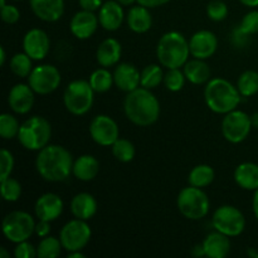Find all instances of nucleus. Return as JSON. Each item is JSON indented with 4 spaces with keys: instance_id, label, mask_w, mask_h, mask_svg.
<instances>
[{
    "instance_id": "54",
    "label": "nucleus",
    "mask_w": 258,
    "mask_h": 258,
    "mask_svg": "<svg viewBox=\"0 0 258 258\" xmlns=\"http://www.w3.org/2000/svg\"><path fill=\"white\" fill-rule=\"evenodd\" d=\"M249 254H251V256H253V257L258 258V252H254V251H249Z\"/></svg>"
},
{
    "instance_id": "12",
    "label": "nucleus",
    "mask_w": 258,
    "mask_h": 258,
    "mask_svg": "<svg viewBox=\"0 0 258 258\" xmlns=\"http://www.w3.org/2000/svg\"><path fill=\"white\" fill-rule=\"evenodd\" d=\"M62 82L59 70L53 64H39L33 68L28 77V83L38 95H49L53 93Z\"/></svg>"
},
{
    "instance_id": "49",
    "label": "nucleus",
    "mask_w": 258,
    "mask_h": 258,
    "mask_svg": "<svg viewBox=\"0 0 258 258\" xmlns=\"http://www.w3.org/2000/svg\"><path fill=\"white\" fill-rule=\"evenodd\" d=\"M239 2L248 8H257L258 7V0H239Z\"/></svg>"
},
{
    "instance_id": "24",
    "label": "nucleus",
    "mask_w": 258,
    "mask_h": 258,
    "mask_svg": "<svg viewBox=\"0 0 258 258\" xmlns=\"http://www.w3.org/2000/svg\"><path fill=\"white\" fill-rule=\"evenodd\" d=\"M71 212L75 218L90 221L97 213V201L92 194L86 191L76 194L71 201Z\"/></svg>"
},
{
    "instance_id": "50",
    "label": "nucleus",
    "mask_w": 258,
    "mask_h": 258,
    "mask_svg": "<svg viewBox=\"0 0 258 258\" xmlns=\"http://www.w3.org/2000/svg\"><path fill=\"white\" fill-rule=\"evenodd\" d=\"M5 60H7V53H5V48L0 47V64L4 66Z\"/></svg>"
},
{
    "instance_id": "17",
    "label": "nucleus",
    "mask_w": 258,
    "mask_h": 258,
    "mask_svg": "<svg viewBox=\"0 0 258 258\" xmlns=\"http://www.w3.org/2000/svg\"><path fill=\"white\" fill-rule=\"evenodd\" d=\"M98 24H100V20H98V15H96L95 12H88V10L82 9L73 15L70 23V29L71 33L77 39L85 40L95 34Z\"/></svg>"
},
{
    "instance_id": "43",
    "label": "nucleus",
    "mask_w": 258,
    "mask_h": 258,
    "mask_svg": "<svg viewBox=\"0 0 258 258\" xmlns=\"http://www.w3.org/2000/svg\"><path fill=\"white\" fill-rule=\"evenodd\" d=\"M2 19L7 24H15L20 19V10L15 5L7 4L2 8Z\"/></svg>"
},
{
    "instance_id": "25",
    "label": "nucleus",
    "mask_w": 258,
    "mask_h": 258,
    "mask_svg": "<svg viewBox=\"0 0 258 258\" xmlns=\"http://www.w3.org/2000/svg\"><path fill=\"white\" fill-rule=\"evenodd\" d=\"M126 22H127L130 30H133L134 33H138V34H143V33L149 32L151 29L153 17H151L149 8L138 4L127 12Z\"/></svg>"
},
{
    "instance_id": "52",
    "label": "nucleus",
    "mask_w": 258,
    "mask_h": 258,
    "mask_svg": "<svg viewBox=\"0 0 258 258\" xmlns=\"http://www.w3.org/2000/svg\"><path fill=\"white\" fill-rule=\"evenodd\" d=\"M251 121H252V126L254 128H258V112H254L253 115L251 116Z\"/></svg>"
},
{
    "instance_id": "20",
    "label": "nucleus",
    "mask_w": 258,
    "mask_h": 258,
    "mask_svg": "<svg viewBox=\"0 0 258 258\" xmlns=\"http://www.w3.org/2000/svg\"><path fill=\"white\" fill-rule=\"evenodd\" d=\"M98 20H100V25L105 30H108V32L117 30L125 20V12H123L122 5L117 0L105 2L98 10Z\"/></svg>"
},
{
    "instance_id": "41",
    "label": "nucleus",
    "mask_w": 258,
    "mask_h": 258,
    "mask_svg": "<svg viewBox=\"0 0 258 258\" xmlns=\"http://www.w3.org/2000/svg\"><path fill=\"white\" fill-rule=\"evenodd\" d=\"M238 30L244 35L257 34L258 33V10H251L247 13L239 24Z\"/></svg>"
},
{
    "instance_id": "4",
    "label": "nucleus",
    "mask_w": 258,
    "mask_h": 258,
    "mask_svg": "<svg viewBox=\"0 0 258 258\" xmlns=\"http://www.w3.org/2000/svg\"><path fill=\"white\" fill-rule=\"evenodd\" d=\"M189 55V42L181 33L175 30L165 33L156 45V57L166 70L181 68L188 62Z\"/></svg>"
},
{
    "instance_id": "42",
    "label": "nucleus",
    "mask_w": 258,
    "mask_h": 258,
    "mask_svg": "<svg viewBox=\"0 0 258 258\" xmlns=\"http://www.w3.org/2000/svg\"><path fill=\"white\" fill-rule=\"evenodd\" d=\"M15 258H35L37 254V247L33 246L29 241H23L17 243L14 248Z\"/></svg>"
},
{
    "instance_id": "19",
    "label": "nucleus",
    "mask_w": 258,
    "mask_h": 258,
    "mask_svg": "<svg viewBox=\"0 0 258 258\" xmlns=\"http://www.w3.org/2000/svg\"><path fill=\"white\" fill-rule=\"evenodd\" d=\"M113 82L122 92H131L141 86V72L131 63H120L113 71Z\"/></svg>"
},
{
    "instance_id": "10",
    "label": "nucleus",
    "mask_w": 258,
    "mask_h": 258,
    "mask_svg": "<svg viewBox=\"0 0 258 258\" xmlns=\"http://www.w3.org/2000/svg\"><path fill=\"white\" fill-rule=\"evenodd\" d=\"M252 127L251 116L237 108L226 113L222 120V135L231 144H239L246 140Z\"/></svg>"
},
{
    "instance_id": "34",
    "label": "nucleus",
    "mask_w": 258,
    "mask_h": 258,
    "mask_svg": "<svg viewBox=\"0 0 258 258\" xmlns=\"http://www.w3.org/2000/svg\"><path fill=\"white\" fill-rule=\"evenodd\" d=\"M33 68V59L25 52L17 53L10 59V70L17 77L28 78Z\"/></svg>"
},
{
    "instance_id": "31",
    "label": "nucleus",
    "mask_w": 258,
    "mask_h": 258,
    "mask_svg": "<svg viewBox=\"0 0 258 258\" xmlns=\"http://www.w3.org/2000/svg\"><path fill=\"white\" fill-rule=\"evenodd\" d=\"M164 73L161 64H149L141 71V87L154 90L164 82Z\"/></svg>"
},
{
    "instance_id": "39",
    "label": "nucleus",
    "mask_w": 258,
    "mask_h": 258,
    "mask_svg": "<svg viewBox=\"0 0 258 258\" xmlns=\"http://www.w3.org/2000/svg\"><path fill=\"white\" fill-rule=\"evenodd\" d=\"M207 15L213 22H222L228 17V7L222 0H212L207 5Z\"/></svg>"
},
{
    "instance_id": "47",
    "label": "nucleus",
    "mask_w": 258,
    "mask_h": 258,
    "mask_svg": "<svg viewBox=\"0 0 258 258\" xmlns=\"http://www.w3.org/2000/svg\"><path fill=\"white\" fill-rule=\"evenodd\" d=\"M252 209H253V214L258 221V189L254 190L253 199H252Z\"/></svg>"
},
{
    "instance_id": "51",
    "label": "nucleus",
    "mask_w": 258,
    "mask_h": 258,
    "mask_svg": "<svg viewBox=\"0 0 258 258\" xmlns=\"http://www.w3.org/2000/svg\"><path fill=\"white\" fill-rule=\"evenodd\" d=\"M118 3H120L122 7H130V5L135 4V3H138V0H117Z\"/></svg>"
},
{
    "instance_id": "18",
    "label": "nucleus",
    "mask_w": 258,
    "mask_h": 258,
    "mask_svg": "<svg viewBox=\"0 0 258 258\" xmlns=\"http://www.w3.org/2000/svg\"><path fill=\"white\" fill-rule=\"evenodd\" d=\"M38 219L54 222L63 213V201L58 194L45 193L37 199L34 206Z\"/></svg>"
},
{
    "instance_id": "44",
    "label": "nucleus",
    "mask_w": 258,
    "mask_h": 258,
    "mask_svg": "<svg viewBox=\"0 0 258 258\" xmlns=\"http://www.w3.org/2000/svg\"><path fill=\"white\" fill-rule=\"evenodd\" d=\"M50 223L52 222L43 221V219H39V221L35 223V231L34 233L37 234L39 238H44V237L49 236L50 233Z\"/></svg>"
},
{
    "instance_id": "16",
    "label": "nucleus",
    "mask_w": 258,
    "mask_h": 258,
    "mask_svg": "<svg viewBox=\"0 0 258 258\" xmlns=\"http://www.w3.org/2000/svg\"><path fill=\"white\" fill-rule=\"evenodd\" d=\"M34 95L35 92L30 87L29 83L28 85H25V83H17L9 91L8 103H9L13 112L18 113V115H25V113L30 112V110L34 106Z\"/></svg>"
},
{
    "instance_id": "8",
    "label": "nucleus",
    "mask_w": 258,
    "mask_h": 258,
    "mask_svg": "<svg viewBox=\"0 0 258 258\" xmlns=\"http://www.w3.org/2000/svg\"><path fill=\"white\" fill-rule=\"evenodd\" d=\"M2 231L8 241L17 244L28 241L34 234L35 221L28 212L13 211L3 219Z\"/></svg>"
},
{
    "instance_id": "36",
    "label": "nucleus",
    "mask_w": 258,
    "mask_h": 258,
    "mask_svg": "<svg viewBox=\"0 0 258 258\" xmlns=\"http://www.w3.org/2000/svg\"><path fill=\"white\" fill-rule=\"evenodd\" d=\"M19 128L20 123L17 117L7 112L0 116V136L4 140H12V139L18 138Z\"/></svg>"
},
{
    "instance_id": "6",
    "label": "nucleus",
    "mask_w": 258,
    "mask_h": 258,
    "mask_svg": "<svg viewBox=\"0 0 258 258\" xmlns=\"http://www.w3.org/2000/svg\"><path fill=\"white\" fill-rule=\"evenodd\" d=\"M93 102L95 91L88 81L75 80L68 83L63 93V103L68 112L75 116H83L92 108Z\"/></svg>"
},
{
    "instance_id": "56",
    "label": "nucleus",
    "mask_w": 258,
    "mask_h": 258,
    "mask_svg": "<svg viewBox=\"0 0 258 258\" xmlns=\"http://www.w3.org/2000/svg\"><path fill=\"white\" fill-rule=\"evenodd\" d=\"M14 2H20V0H14Z\"/></svg>"
},
{
    "instance_id": "21",
    "label": "nucleus",
    "mask_w": 258,
    "mask_h": 258,
    "mask_svg": "<svg viewBox=\"0 0 258 258\" xmlns=\"http://www.w3.org/2000/svg\"><path fill=\"white\" fill-rule=\"evenodd\" d=\"M30 8L38 19L54 23L64 14V0H30Z\"/></svg>"
},
{
    "instance_id": "45",
    "label": "nucleus",
    "mask_w": 258,
    "mask_h": 258,
    "mask_svg": "<svg viewBox=\"0 0 258 258\" xmlns=\"http://www.w3.org/2000/svg\"><path fill=\"white\" fill-rule=\"evenodd\" d=\"M78 3H80V7L83 10H88V12L100 10V8L103 4L102 0H78Z\"/></svg>"
},
{
    "instance_id": "3",
    "label": "nucleus",
    "mask_w": 258,
    "mask_h": 258,
    "mask_svg": "<svg viewBox=\"0 0 258 258\" xmlns=\"http://www.w3.org/2000/svg\"><path fill=\"white\" fill-rule=\"evenodd\" d=\"M204 100L207 106L214 113L226 115L236 110L241 103L242 95L237 86H233L224 78H211L204 88Z\"/></svg>"
},
{
    "instance_id": "2",
    "label": "nucleus",
    "mask_w": 258,
    "mask_h": 258,
    "mask_svg": "<svg viewBox=\"0 0 258 258\" xmlns=\"http://www.w3.org/2000/svg\"><path fill=\"white\" fill-rule=\"evenodd\" d=\"M123 111L127 120L134 125L146 127L158 121L160 116V102L151 90L140 86L126 95Z\"/></svg>"
},
{
    "instance_id": "9",
    "label": "nucleus",
    "mask_w": 258,
    "mask_h": 258,
    "mask_svg": "<svg viewBox=\"0 0 258 258\" xmlns=\"http://www.w3.org/2000/svg\"><path fill=\"white\" fill-rule=\"evenodd\" d=\"M212 226L214 231L221 232L232 238L243 233L246 228V218L237 207L221 206L214 211Z\"/></svg>"
},
{
    "instance_id": "46",
    "label": "nucleus",
    "mask_w": 258,
    "mask_h": 258,
    "mask_svg": "<svg viewBox=\"0 0 258 258\" xmlns=\"http://www.w3.org/2000/svg\"><path fill=\"white\" fill-rule=\"evenodd\" d=\"M169 2H170V0H138V4L151 9V8H158L164 4H168Z\"/></svg>"
},
{
    "instance_id": "7",
    "label": "nucleus",
    "mask_w": 258,
    "mask_h": 258,
    "mask_svg": "<svg viewBox=\"0 0 258 258\" xmlns=\"http://www.w3.org/2000/svg\"><path fill=\"white\" fill-rule=\"evenodd\" d=\"M176 207L181 216L186 219L199 221L209 213L211 202L203 189L189 185L179 191Z\"/></svg>"
},
{
    "instance_id": "32",
    "label": "nucleus",
    "mask_w": 258,
    "mask_h": 258,
    "mask_svg": "<svg viewBox=\"0 0 258 258\" xmlns=\"http://www.w3.org/2000/svg\"><path fill=\"white\" fill-rule=\"evenodd\" d=\"M237 88L243 97H251L258 93V72L244 71L237 80Z\"/></svg>"
},
{
    "instance_id": "26",
    "label": "nucleus",
    "mask_w": 258,
    "mask_h": 258,
    "mask_svg": "<svg viewBox=\"0 0 258 258\" xmlns=\"http://www.w3.org/2000/svg\"><path fill=\"white\" fill-rule=\"evenodd\" d=\"M100 173V163L92 155H81L73 161L72 174L81 181H91Z\"/></svg>"
},
{
    "instance_id": "48",
    "label": "nucleus",
    "mask_w": 258,
    "mask_h": 258,
    "mask_svg": "<svg viewBox=\"0 0 258 258\" xmlns=\"http://www.w3.org/2000/svg\"><path fill=\"white\" fill-rule=\"evenodd\" d=\"M67 257L68 258H85L86 254L83 253L82 251H72V252H68Z\"/></svg>"
},
{
    "instance_id": "5",
    "label": "nucleus",
    "mask_w": 258,
    "mask_h": 258,
    "mask_svg": "<svg viewBox=\"0 0 258 258\" xmlns=\"http://www.w3.org/2000/svg\"><path fill=\"white\" fill-rule=\"evenodd\" d=\"M52 138V125L43 116H32L20 125L18 140L29 151H39L49 145Z\"/></svg>"
},
{
    "instance_id": "30",
    "label": "nucleus",
    "mask_w": 258,
    "mask_h": 258,
    "mask_svg": "<svg viewBox=\"0 0 258 258\" xmlns=\"http://www.w3.org/2000/svg\"><path fill=\"white\" fill-rule=\"evenodd\" d=\"M88 82H90L93 91L97 93L107 92V91L111 90L112 85H115V82H113V73H111L108 68L106 67H101L98 70L93 71L91 73Z\"/></svg>"
},
{
    "instance_id": "11",
    "label": "nucleus",
    "mask_w": 258,
    "mask_h": 258,
    "mask_svg": "<svg viewBox=\"0 0 258 258\" xmlns=\"http://www.w3.org/2000/svg\"><path fill=\"white\" fill-rule=\"evenodd\" d=\"M92 231L87 221L75 218L67 222L59 232V239L67 252L82 251L90 242Z\"/></svg>"
},
{
    "instance_id": "53",
    "label": "nucleus",
    "mask_w": 258,
    "mask_h": 258,
    "mask_svg": "<svg viewBox=\"0 0 258 258\" xmlns=\"http://www.w3.org/2000/svg\"><path fill=\"white\" fill-rule=\"evenodd\" d=\"M9 257V253L7 252V249L4 247H0V258H8Z\"/></svg>"
},
{
    "instance_id": "55",
    "label": "nucleus",
    "mask_w": 258,
    "mask_h": 258,
    "mask_svg": "<svg viewBox=\"0 0 258 258\" xmlns=\"http://www.w3.org/2000/svg\"><path fill=\"white\" fill-rule=\"evenodd\" d=\"M7 5V0H0V8L5 7Z\"/></svg>"
},
{
    "instance_id": "35",
    "label": "nucleus",
    "mask_w": 258,
    "mask_h": 258,
    "mask_svg": "<svg viewBox=\"0 0 258 258\" xmlns=\"http://www.w3.org/2000/svg\"><path fill=\"white\" fill-rule=\"evenodd\" d=\"M111 150H112V155L115 156L116 160L121 161V163H130L134 160L136 154L135 145L127 139L121 138H118L116 143L111 146Z\"/></svg>"
},
{
    "instance_id": "15",
    "label": "nucleus",
    "mask_w": 258,
    "mask_h": 258,
    "mask_svg": "<svg viewBox=\"0 0 258 258\" xmlns=\"http://www.w3.org/2000/svg\"><path fill=\"white\" fill-rule=\"evenodd\" d=\"M218 48V39L211 30H199L189 39L190 55L198 59H208L216 53Z\"/></svg>"
},
{
    "instance_id": "1",
    "label": "nucleus",
    "mask_w": 258,
    "mask_h": 258,
    "mask_svg": "<svg viewBox=\"0 0 258 258\" xmlns=\"http://www.w3.org/2000/svg\"><path fill=\"white\" fill-rule=\"evenodd\" d=\"M72 154L64 146L49 144L38 151L35 169L40 178L50 183L64 181L73 170Z\"/></svg>"
},
{
    "instance_id": "29",
    "label": "nucleus",
    "mask_w": 258,
    "mask_h": 258,
    "mask_svg": "<svg viewBox=\"0 0 258 258\" xmlns=\"http://www.w3.org/2000/svg\"><path fill=\"white\" fill-rule=\"evenodd\" d=\"M216 178L214 169L208 164H199L194 166L190 170L188 176L189 185L197 186V188H207L211 185Z\"/></svg>"
},
{
    "instance_id": "27",
    "label": "nucleus",
    "mask_w": 258,
    "mask_h": 258,
    "mask_svg": "<svg viewBox=\"0 0 258 258\" xmlns=\"http://www.w3.org/2000/svg\"><path fill=\"white\" fill-rule=\"evenodd\" d=\"M183 72L185 75L186 81L193 85H203L211 80L212 71L206 59H198L193 58L191 60H188L183 66Z\"/></svg>"
},
{
    "instance_id": "14",
    "label": "nucleus",
    "mask_w": 258,
    "mask_h": 258,
    "mask_svg": "<svg viewBox=\"0 0 258 258\" xmlns=\"http://www.w3.org/2000/svg\"><path fill=\"white\" fill-rule=\"evenodd\" d=\"M23 49L33 60H42L50 49V39L40 28H33L23 38Z\"/></svg>"
},
{
    "instance_id": "38",
    "label": "nucleus",
    "mask_w": 258,
    "mask_h": 258,
    "mask_svg": "<svg viewBox=\"0 0 258 258\" xmlns=\"http://www.w3.org/2000/svg\"><path fill=\"white\" fill-rule=\"evenodd\" d=\"M185 81L186 77L183 71L180 68H173V70H168V72L165 73L163 83L165 85L166 90L170 92H179L183 90Z\"/></svg>"
},
{
    "instance_id": "40",
    "label": "nucleus",
    "mask_w": 258,
    "mask_h": 258,
    "mask_svg": "<svg viewBox=\"0 0 258 258\" xmlns=\"http://www.w3.org/2000/svg\"><path fill=\"white\" fill-rule=\"evenodd\" d=\"M15 161L12 151L8 149H3L0 153V181L9 178L14 169Z\"/></svg>"
},
{
    "instance_id": "33",
    "label": "nucleus",
    "mask_w": 258,
    "mask_h": 258,
    "mask_svg": "<svg viewBox=\"0 0 258 258\" xmlns=\"http://www.w3.org/2000/svg\"><path fill=\"white\" fill-rule=\"evenodd\" d=\"M62 242L59 238L47 236L40 239L37 246V254L39 258H57L62 252Z\"/></svg>"
},
{
    "instance_id": "13",
    "label": "nucleus",
    "mask_w": 258,
    "mask_h": 258,
    "mask_svg": "<svg viewBox=\"0 0 258 258\" xmlns=\"http://www.w3.org/2000/svg\"><path fill=\"white\" fill-rule=\"evenodd\" d=\"M90 135L100 146H112L120 138L118 125L107 115H97L90 123Z\"/></svg>"
},
{
    "instance_id": "37",
    "label": "nucleus",
    "mask_w": 258,
    "mask_h": 258,
    "mask_svg": "<svg viewBox=\"0 0 258 258\" xmlns=\"http://www.w3.org/2000/svg\"><path fill=\"white\" fill-rule=\"evenodd\" d=\"M2 184V197L5 202H9V203H14L22 196V184L17 180V179L7 178L5 180L0 181Z\"/></svg>"
},
{
    "instance_id": "23",
    "label": "nucleus",
    "mask_w": 258,
    "mask_h": 258,
    "mask_svg": "<svg viewBox=\"0 0 258 258\" xmlns=\"http://www.w3.org/2000/svg\"><path fill=\"white\" fill-rule=\"evenodd\" d=\"M122 54V47L115 38H107L98 45L96 50V59L101 67H113L117 66Z\"/></svg>"
},
{
    "instance_id": "28",
    "label": "nucleus",
    "mask_w": 258,
    "mask_h": 258,
    "mask_svg": "<svg viewBox=\"0 0 258 258\" xmlns=\"http://www.w3.org/2000/svg\"><path fill=\"white\" fill-rule=\"evenodd\" d=\"M234 181L239 188L244 190H257L258 189V165L254 163L239 164L234 170Z\"/></svg>"
},
{
    "instance_id": "22",
    "label": "nucleus",
    "mask_w": 258,
    "mask_h": 258,
    "mask_svg": "<svg viewBox=\"0 0 258 258\" xmlns=\"http://www.w3.org/2000/svg\"><path fill=\"white\" fill-rule=\"evenodd\" d=\"M202 244L204 256L208 258H224L231 252V239L218 231L209 233Z\"/></svg>"
}]
</instances>
